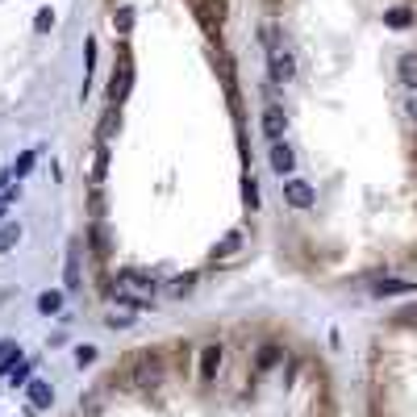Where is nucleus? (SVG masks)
Listing matches in <instances>:
<instances>
[{"label": "nucleus", "instance_id": "f3484780", "mask_svg": "<svg viewBox=\"0 0 417 417\" xmlns=\"http://www.w3.org/2000/svg\"><path fill=\"white\" fill-rule=\"evenodd\" d=\"M397 71H401V80H405V88H417V55H401V63H397Z\"/></svg>", "mask_w": 417, "mask_h": 417}, {"label": "nucleus", "instance_id": "a878e982", "mask_svg": "<svg viewBox=\"0 0 417 417\" xmlns=\"http://www.w3.org/2000/svg\"><path fill=\"white\" fill-rule=\"evenodd\" d=\"M104 322H109V330H125V326H130L134 317H130V313H109Z\"/></svg>", "mask_w": 417, "mask_h": 417}, {"label": "nucleus", "instance_id": "9d476101", "mask_svg": "<svg viewBox=\"0 0 417 417\" xmlns=\"http://www.w3.org/2000/svg\"><path fill=\"white\" fill-rule=\"evenodd\" d=\"M217 367H221V346L209 342V346L200 350V380H217Z\"/></svg>", "mask_w": 417, "mask_h": 417}, {"label": "nucleus", "instance_id": "20e7f679", "mask_svg": "<svg viewBox=\"0 0 417 417\" xmlns=\"http://www.w3.org/2000/svg\"><path fill=\"white\" fill-rule=\"evenodd\" d=\"M159 380H163V363L155 355H138L134 359V384L146 388V384H159Z\"/></svg>", "mask_w": 417, "mask_h": 417}, {"label": "nucleus", "instance_id": "f257e3e1", "mask_svg": "<svg viewBox=\"0 0 417 417\" xmlns=\"http://www.w3.org/2000/svg\"><path fill=\"white\" fill-rule=\"evenodd\" d=\"M155 288H159L155 275H146V271H125V275H117V280L109 284V296H113L117 305L151 309V305H155Z\"/></svg>", "mask_w": 417, "mask_h": 417}, {"label": "nucleus", "instance_id": "423d86ee", "mask_svg": "<svg viewBox=\"0 0 417 417\" xmlns=\"http://www.w3.org/2000/svg\"><path fill=\"white\" fill-rule=\"evenodd\" d=\"M25 397H29V409H34V413H42V409L55 405V388H50L46 380H29V384H25Z\"/></svg>", "mask_w": 417, "mask_h": 417}, {"label": "nucleus", "instance_id": "9b49d317", "mask_svg": "<svg viewBox=\"0 0 417 417\" xmlns=\"http://www.w3.org/2000/svg\"><path fill=\"white\" fill-rule=\"evenodd\" d=\"M275 363H284V346H275V342L259 346V355H254V367H259V371H271Z\"/></svg>", "mask_w": 417, "mask_h": 417}, {"label": "nucleus", "instance_id": "5701e85b", "mask_svg": "<svg viewBox=\"0 0 417 417\" xmlns=\"http://www.w3.org/2000/svg\"><path fill=\"white\" fill-rule=\"evenodd\" d=\"M13 242H21V226H4L0 230V250H8Z\"/></svg>", "mask_w": 417, "mask_h": 417}, {"label": "nucleus", "instance_id": "f8f14e48", "mask_svg": "<svg viewBox=\"0 0 417 417\" xmlns=\"http://www.w3.org/2000/svg\"><path fill=\"white\" fill-rule=\"evenodd\" d=\"M242 242H247V234H242V230H230V234H226V238H221V242L213 247V259H226V254H238V250H242Z\"/></svg>", "mask_w": 417, "mask_h": 417}, {"label": "nucleus", "instance_id": "bb28decb", "mask_svg": "<svg viewBox=\"0 0 417 417\" xmlns=\"http://www.w3.org/2000/svg\"><path fill=\"white\" fill-rule=\"evenodd\" d=\"M29 167H34V151H25V155H21V159H17V167H13V175H17V179H21V175H25V171H29Z\"/></svg>", "mask_w": 417, "mask_h": 417}, {"label": "nucleus", "instance_id": "6e6552de", "mask_svg": "<svg viewBox=\"0 0 417 417\" xmlns=\"http://www.w3.org/2000/svg\"><path fill=\"white\" fill-rule=\"evenodd\" d=\"M271 167H275V175H280V179H284V175H292L296 155H292V146H288V142H271Z\"/></svg>", "mask_w": 417, "mask_h": 417}, {"label": "nucleus", "instance_id": "f03ea898", "mask_svg": "<svg viewBox=\"0 0 417 417\" xmlns=\"http://www.w3.org/2000/svg\"><path fill=\"white\" fill-rule=\"evenodd\" d=\"M130 83H134V63H130V50L121 46L117 71H113V80H109V104H117V109H121V100L130 96Z\"/></svg>", "mask_w": 417, "mask_h": 417}, {"label": "nucleus", "instance_id": "7c9ffc66", "mask_svg": "<svg viewBox=\"0 0 417 417\" xmlns=\"http://www.w3.org/2000/svg\"><path fill=\"white\" fill-rule=\"evenodd\" d=\"M8 200H13V196H0V217H4V209H8Z\"/></svg>", "mask_w": 417, "mask_h": 417}, {"label": "nucleus", "instance_id": "1a4fd4ad", "mask_svg": "<svg viewBox=\"0 0 417 417\" xmlns=\"http://www.w3.org/2000/svg\"><path fill=\"white\" fill-rule=\"evenodd\" d=\"M371 292L376 296H409V292H417V284L413 280H376Z\"/></svg>", "mask_w": 417, "mask_h": 417}, {"label": "nucleus", "instance_id": "aec40b11", "mask_svg": "<svg viewBox=\"0 0 417 417\" xmlns=\"http://www.w3.org/2000/svg\"><path fill=\"white\" fill-rule=\"evenodd\" d=\"M113 29H117V34H130V29H134V8H117V13H113Z\"/></svg>", "mask_w": 417, "mask_h": 417}, {"label": "nucleus", "instance_id": "39448f33", "mask_svg": "<svg viewBox=\"0 0 417 417\" xmlns=\"http://www.w3.org/2000/svg\"><path fill=\"white\" fill-rule=\"evenodd\" d=\"M263 134H267L271 142H284V134H288V117H284V109H275V104L263 109Z\"/></svg>", "mask_w": 417, "mask_h": 417}, {"label": "nucleus", "instance_id": "6ab92c4d", "mask_svg": "<svg viewBox=\"0 0 417 417\" xmlns=\"http://www.w3.org/2000/svg\"><path fill=\"white\" fill-rule=\"evenodd\" d=\"M17 359H21V350H17V342H13V338H4V342H0V371H8V367H13Z\"/></svg>", "mask_w": 417, "mask_h": 417}, {"label": "nucleus", "instance_id": "ddd939ff", "mask_svg": "<svg viewBox=\"0 0 417 417\" xmlns=\"http://www.w3.org/2000/svg\"><path fill=\"white\" fill-rule=\"evenodd\" d=\"M109 175V142H96V155H92V184H104Z\"/></svg>", "mask_w": 417, "mask_h": 417}, {"label": "nucleus", "instance_id": "0eeeda50", "mask_svg": "<svg viewBox=\"0 0 417 417\" xmlns=\"http://www.w3.org/2000/svg\"><path fill=\"white\" fill-rule=\"evenodd\" d=\"M296 76V59L288 50H271V80L275 83H288Z\"/></svg>", "mask_w": 417, "mask_h": 417}, {"label": "nucleus", "instance_id": "393cba45", "mask_svg": "<svg viewBox=\"0 0 417 417\" xmlns=\"http://www.w3.org/2000/svg\"><path fill=\"white\" fill-rule=\"evenodd\" d=\"M50 25H55V13H50V8H42V13L34 17V29H38V34H46Z\"/></svg>", "mask_w": 417, "mask_h": 417}, {"label": "nucleus", "instance_id": "dca6fc26", "mask_svg": "<svg viewBox=\"0 0 417 417\" xmlns=\"http://www.w3.org/2000/svg\"><path fill=\"white\" fill-rule=\"evenodd\" d=\"M80 242H76V247L67 250V288H71V292H76V288H80Z\"/></svg>", "mask_w": 417, "mask_h": 417}, {"label": "nucleus", "instance_id": "7ed1b4c3", "mask_svg": "<svg viewBox=\"0 0 417 417\" xmlns=\"http://www.w3.org/2000/svg\"><path fill=\"white\" fill-rule=\"evenodd\" d=\"M284 200L292 205V209H313V200H317V192L305 184V179H284Z\"/></svg>", "mask_w": 417, "mask_h": 417}, {"label": "nucleus", "instance_id": "cd10ccee", "mask_svg": "<svg viewBox=\"0 0 417 417\" xmlns=\"http://www.w3.org/2000/svg\"><path fill=\"white\" fill-rule=\"evenodd\" d=\"M92 359H96V350H92V346H80V350H76V363H80V367H88Z\"/></svg>", "mask_w": 417, "mask_h": 417}, {"label": "nucleus", "instance_id": "c756f323", "mask_svg": "<svg viewBox=\"0 0 417 417\" xmlns=\"http://www.w3.org/2000/svg\"><path fill=\"white\" fill-rule=\"evenodd\" d=\"M401 322H417V305H409V309L401 313Z\"/></svg>", "mask_w": 417, "mask_h": 417}, {"label": "nucleus", "instance_id": "a211bd4d", "mask_svg": "<svg viewBox=\"0 0 417 417\" xmlns=\"http://www.w3.org/2000/svg\"><path fill=\"white\" fill-rule=\"evenodd\" d=\"M25 384H29V363L17 359V363L8 367V388H25Z\"/></svg>", "mask_w": 417, "mask_h": 417}, {"label": "nucleus", "instance_id": "4be33fe9", "mask_svg": "<svg viewBox=\"0 0 417 417\" xmlns=\"http://www.w3.org/2000/svg\"><path fill=\"white\" fill-rule=\"evenodd\" d=\"M92 250H96V254H104V250H109V234H104V226H100V221L92 226Z\"/></svg>", "mask_w": 417, "mask_h": 417}, {"label": "nucleus", "instance_id": "c85d7f7f", "mask_svg": "<svg viewBox=\"0 0 417 417\" xmlns=\"http://www.w3.org/2000/svg\"><path fill=\"white\" fill-rule=\"evenodd\" d=\"M405 109H409V121L417 125V96H409V104H405Z\"/></svg>", "mask_w": 417, "mask_h": 417}, {"label": "nucleus", "instance_id": "4468645a", "mask_svg": "<svg viewBox=\"0 0 417 417\" xmlns=\"http://www.w3.org/2000/svg\"><path fill=\"white\" fill-rule=\"evenodd\" d=\"M413 21H417L413 8H388V13H384V25H388V29H409Z\"/></svg>", "mask_w": 417, "mask_h": 417}, {"label": "nucleus", "instance_id": "b1692460", "mask_svg": "<svg viewBox=\"0 0 417 417\" xmlns=\"http://www.w3.org/2000/svg\"><path fill=\"white\" fill-rule=\"evenodd\" d=\"M192 284H196V280H192V275H184V280H171V284H167V292H171V296H184V292H192Z\"/></svg>", "mask_w": 417, "mask_h": 417}, {"label": "nucleus", "instance_id": "412c9836", "mask_svg": "<svg viewBox=\"0 0 417 417\" xmlns=\"http://www.w3.org/2000/svg\"><path fill=\"white\" fill-rule=\"evenodd\" d=\"M242 200H247V209H259V184L254 179H242Z\"/></svg>", "mask_w": 417, "mask_h": 417}, {"label": "nucleus", "instance_id": "2eb2a0df", "mask_svg": "<svg viewBox=\"0 0 417 417\" xmlns=\"http://www.w3.org/2000/svg\"><path fill=\"white\" fill-rule=\"evenodd\" d=\"M38 313L59 317V313H63V292H42V296H38Z\"/></svg>", "mask_w": 417, "mask_h": 417}]
</instances>
